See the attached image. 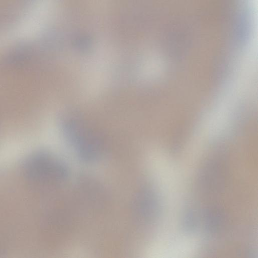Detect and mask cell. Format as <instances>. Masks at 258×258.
Segmentation results:
<instances>
[{
	"label": "cell",
	"mask_w": 258,
	"mask_h": 258,
	"mask_svg": "<svg viewBox=\"0 0 258 258\" xmlns=\"http://www.w3.org/2000/svg\"><path fill=\"white\" fill-rule=\"evenodd\" d=\"M205 219L207 229L211 232H215L223 225L224 214L218 207H212L206 211Z\"/></svg>",
	"instance_id": "cell-2"
},
{
	"label": "cell",
	"mask_w": 258,
	"mask_h": 258,
	"mask_svg": "<svg viewBox=\"0 0 258 258\" xmlns=\"http://www.w3.org/2000/svg\"><path fill=\"white\" fill-rule=\"evenodd\" d=\"M200 178L205 190L217 191L221 189L224 182V169L220 163L210 162L203 169Z\"/></svg>",
	"instance_id": "cell-1"
}]
</instances>
